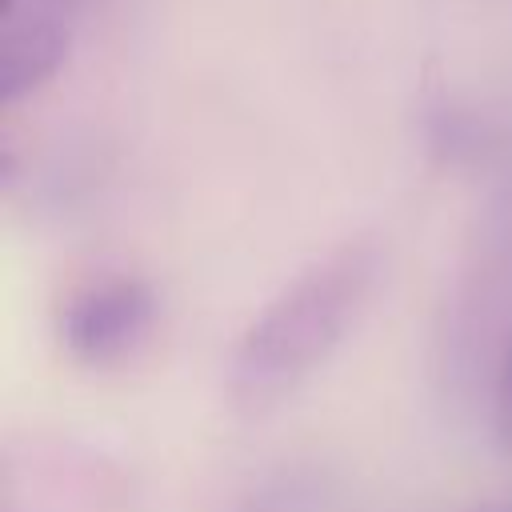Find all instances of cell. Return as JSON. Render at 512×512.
<instances>
[{
  "instance_id": "6da1fadb",
  "label": "cell",
  "mask_w": 512,
  "mask_h": 512,
  "mask_svg": "<svg viewBox=\"0 0 512 512\" xmlns=\"http://www.w3.org/2000/svg\"><path fill=\"white\" fill-rule=\"evenodd\" d=\"M384 252L356 236L296 272L236 336L228 356V396L240 416H264L284 404L360 320Z\"/></svg>"
},
{
  "instance_id": "7a4b0ae2",
  "label": "cell",
  "mask_w": 512,
  "mask_h": 512,
  "mask_svg": "<svg viewBox=\"0 0 512 512\" xmlns=\"http://www.w3.org/2000/svg\"><path fill=\"white\" fill-rule=\"evenodd\" d=\"M160 316V296L140 276H100L72 288L60 304L56 332L64 352L84 368L132 360Z\"/></svg>"
},
{
  "instance_id": "3957f363",
  "label": "cell",
  "mask_w": 512,
  "mask_h": 512,
  "mask_svg": "<svg viewBox=\"0 0 512 512\" xmlns=\"http://www.w3.org/2000/svg\"><path fill=\"white\" fill-rule=\"evenodd\" d=\"M72 52V28L52 8H8L0 28V104L44 88Z\"/></svg>"
},
{
  "instance_id": "277c9868",
  "label": "cell",
  "mask_w": 512,
  "mask_h": 512,
  "mask_svg": "<svg viewBox=\"0 0 512 512\" xmlns=\"http://www.w3.org/2000/svg\"><path fill=\"white\" fill-rule=\"evenodd\" d=\"M312 496H316L312 484H304L300 476H288V480H280V484H272V488H264V492H256V496H248L236 512H296V508L308 504Z\"/></svg>"
},
{
  "instance_id": "5b68a950",
  "label": "cell",
  "mask_w": 512,
  "mask_h": 512,
  "mask_svg": "<svg viewBox=\"0 0 512 512\" xmlns=\"http://www.w3.org/2000/svg\"><path fill=\"white\" fill-rule=\"evenodd\" d=\"M492 428L500 448L512 456V336L500 352V368H496V396H492Z\"/></svg>"
},
{
  "instance_id": "8992f818",
  "label": "cell",
  "mask_w": 512,
  "mask_h": 512,
  "mask_svg": "<svg viewBox=\"0 0 512 512\" xmlns=\"http://www.w3.org/2000/svg\"><path fill=\"white\" fill-rule=\"evenodd\" d=\"M68 0H8V8H52V12H60Z\"/></svg>"
},
{
  "instance_id": "52a82bcc",
  "label": "cell",
  "mask_w": 512,
  "mask_h": 512,
  "mask_svg": "<svg viewBox=\"0 0 512 512\" xmlns=\"http://www.w3.org/2000/svg\"><path fill=\"white\" fill-rule=\"evenodd\" d=\"M472 512H512V496H500V500H488V504H480V508H472Z\"/></svg>"
}]
</instances>
